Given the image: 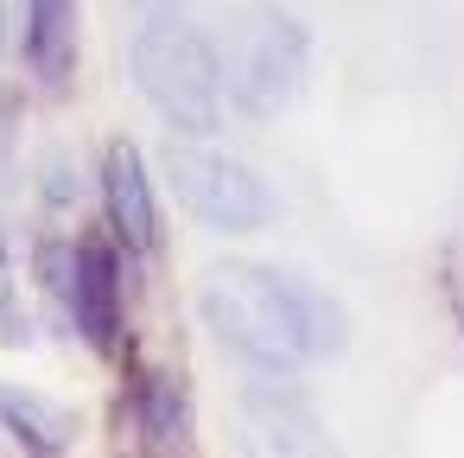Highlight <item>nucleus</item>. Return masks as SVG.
<instances>
[{"mask_svg": "<svg viewBox=\"0 0 464 458\" xmlns=\"http://www.w3.org/2000/svg\"><path fill=\"white\" fill-rule=\"evenodd\" d=\"M204 325L255 369V375H299L318 356L343 350V312L299 274L229 261L198 293Z\"/></svg>", "mask_w": 464, "mask_h": 458, "instance_id": "obj_1", "label": "nucleus"}, {"mask_svg": "<svg viewBox=\"0 0 464 458\" xmlns=\"http://www.w3.org/2000/svg\"><path fill=\"white\" fill-rule=\"evenodd\" d=\"M134 83L166 128L191 141L223 128V64H217V45L191 20L153 14L134 33Z\"/></svg>", "mask_w": 464, "mask_h": 458, "instance_id": "obj_2", "label": "nucleus"}, {"mask_svg": "<svg viewBox=\"0 0 464 458\" xmlns=\"http://www.w3.org/2000/svg\"><path fill=\"white\" fill-rule=\"evenodd\" d=\"M242 433L255 458H337L318 414L286 388V375H255L242 388Z\"/></svg>", "mask_w": 464, "mask_h": 458, "instance_id": "obj_5", "label": "nucleus"}, {"mask_svg": "<svg viewBox=\"0 0 464 458\" xmlns=\"http://www.w3.org/2000/svg\"><path fill=\"white\" fill-rule=\"evenodd\" d=\"M305 58H312V45H305V26L299 20H286V14H248L217 64H223V90L242 109L274 115V109H286L299 96Z\"/></svg>", "mask_w": 464, "mask_h": 458, "instance_id": "obj_4", "label": "nucleus"}, {"mask_svg": "<svg viewBox=\"0 0 464 458\" xmlns=\"http://www.w3.org/2000/svg\"><path fill=\"white\" fill-rule=\"evenodd\" d=\"M102 210H109V229L134 248V255H153L160 248V210H153V179H147V160L115 141L109 160H102Z\"/></svg>", "mask_w": 464, "mask_h": 458, "instance_id": "obj_7", "label": "nucleus"}, {"mask_svg": "<svg viewBox=\"0 0 464 458\" xmlns=\"http://www.w3.org/2000/svg\"><path fill=\"white\" fill-rule=\"evenodd\" d=\"M147 426H153V439H172L185 426V401L172 395L166 375H147Z\"/></svg>", "mask_w": 464, "mask_h": 458, "instance_id": "obj_10", "label": "nucleus"}, {"mask_svg": "<svg viewBox=\"0 0 464 458\" xmlns=\"http://www.w3.org/2000/svg\"><path fill=\"white\" fill-rule=\"evenodd\" d=\"M166 185H172V198L204 223V229H223V236H248V229H261L267 217H274V191H267V179L255 172V166H242L236 153H223V147H204V141H166Z\"/></svg>", "mask_w": 464, "mask_h": 458, "instance_id": "obj_3", "label": "nucleus"}, {"mask_svg": "<svg viewBox=\"0 0 464 458\" xmlns=\"http://www.w3.org/2000/svg\"><path fill=\"white\" fill-rule=\"evenodd\" d=\"M26 64L45 83H64L77 71V0H26Z\"/></svg>", "mask_w": 464, "mask_h": 458, "instance_id": "obj_8", "label": "nucleus"}, {"mask_svg": "<svg viewBox=\"0 0 464 458\" xmlns=\"http://www.w3.org/2000/svg\"><path fill=\"white\" fill-rule=\"evenodd\" d=\"M64 299H71L77 331H83L96 350H109L115 331H121V261H115V248H109L102 236H83V242L71 248Z\"/></svg>", "mask_w": 464, "mask_h": 458, "instance_id": "obj_6", "label": "nucleus"}, {"mask_svg": "<svg viewBox=\"0 0 464 458\" xmlns=\"http://www.w3.org/2000/svg\"><path fill=\"white\" fill-rule=\"evenodd\" d=\"M0 420H7V433L33 452V458H64L71 445V414L33 388H7L0 382Z\"/></svg>", "mask_w": 464, "mask_h": 458, "instance_id": "obj_9", "label": "nucleus"}, {"mask_svg": "<svg viewBox=\"0 0 464 458\" xmlns=\"http://www.w3.org/2000/svg\"><path fill=\"white\" fill-rule=\"evenodd\" d=\"M140 7H147V14H179L185 0H140Z\"/></svg>", "mask_w": 464, "mask_h": 458, "instance_id": "obj_11", "label": "nucleus"}]
</instances>
